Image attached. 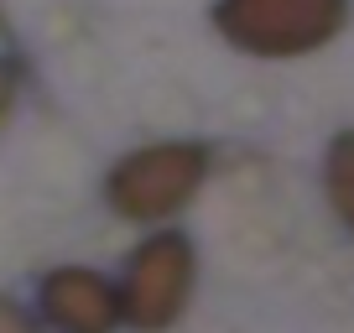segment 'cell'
<instances>
[{"instance_id": "cell-7", "label": "cell", "mask_w": 354, "mask_h": 333, "mask_svg": "<svg viewBox=\"0 0 354 333\" xmlns=\"http://www.w3.org/2000/svg\"><path fill=\"white\" fill-rule=\"evenodd\" d=\"M11 94H16V63H6V57H0V115H6Z\"/></svg>"}, {"instance_id": "cell-3", "label": "cell", "mask_w": 354, "mask_h": 333, "mask_svg": "<svg viewBox=\"0 0 354 333\" xmlns=\"http://www.w3.org/2000/svg\"><path fill=\"white\" fill-rule=\"evenodd\" d=\"M193 287V245L183 234H156V240L141 245V256L131 260V281H125V318L136 328L156 333L183 312Z\"/></svg>"}, {"instance_id": "cell-4", "label": "cell", "mask_w": 354, "mask_h": 333, "mask_svg": "<svg viewBox=\"0 0 354 333\" xmlns=\"http://www.w3.org/2000/svg\"><path fill=\"white\" fill-rule=\"evenodd\" d=\"M42 312L57 333H110L125 318L120 292L100 271H78V266H63L42 281Z\"/></svg>"}, {"instance_id": "cell-2", "label": "cell", "mask_w": 354, "mask_h": 333, "mask_svg": "<svg viewBox=\"0 0 354 333\" xmlns=\"http://www.w3.org/2000/svg\"><path fill=\"white\" fill-rule=\"evenodd\" d=\"M203 182V151L198 146H151L125 156L110 172V203L125 219H162L177 203H188Z\"/></svg>"}, {"instance_id": "cell-5", "label": "cell", "mask_w": 354, "mask_h": 333, "mask_svg": "<svg viewBox=\"0 0 354 333\" xmlns=\"http://www.w3.org/2000/svg\"><path fill=\"white\" fill-rule=\"evenodd\" d=\"M328 198L339 219L354 229V135H339L328 146Z\"/></svg>"}, {"instance_id": "cell-6", "label": "cell", "mask_w": 354, "mask_h": 333, "mask_svg": "<svg viewBox=\"0 0 354 333\" xmlns=\"http://www.w3.org/2000/svg\"><path fill=\"white\" fill-rule=\"evenodd\" d=\"M0 333H42V328H37V318L21 307V302L0 297Z\"/></svg>"}, {"instance_id": "cell-1", "label": "cell", "mask_w": 354, "mask_h": 333, "mask_svg": "<svg viewBox=\"0 0 354 333\" xmlns=\"http://www.w3.org/2000/svg\"><path fill=\"white\" fill-rule=\"evenodd\" d=\"M349 16V0H224L214 26L255 57H297L323 47Z\"/></svg>"}]
</instances>
